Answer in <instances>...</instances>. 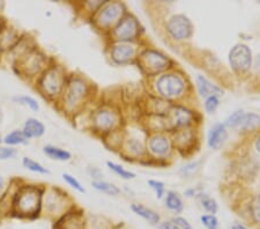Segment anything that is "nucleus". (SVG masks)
Returning a JSON list of instances; mask_svg holds the SVG:
<instances>
[{
	"mask_svg": "<svg viewBox=\"0 0 260 229\" xmlns=\"http://www.w3.org/2000/svg\"><path fill=\"white\" fill-rule=\"evenodd\" d=\"M12 100H13L14 103L27 108L32 112H39L41 109L40 102L30 95H15V96L12 97Z\"/></svg>",
	"mask_w": 260,
	"mask_h": 229,
	"instance_id": "obj_24",
	"label": "nucleus"
},
{
	"mask_svg": "<svg viewBox=\"0 0 260 229\" xmlns=\"http://www.w3.org/2000/svg\"><path fill=\"white\" fill-rule=\"evenodd\" d=\"M255 148H257V151L260 153V135L258 136L257 140H255Z\"/></svg>",
	"mask_w": 260,
	"mask_h": 229,
	"instance_id": "obj_43",
	"label": "nucleus"
},
{
	"mask_svg": "<svg viewBox=\"0 0 260 229\" xmlns=\"http://www.w3.org/2000/svg\"><path fill=\"white\" fill-rule=\"evenodd\" d=\"M167 30L173 39L180 41L190 39L192 32H193V27H192L191 21L185 15L178 14L174 15L168 21Z\"/></svg>",
	"mask_w": 260,
	"mask_h": 229,
	"instance_id": "obj_10",
	"label": "nucleus"
},
{
	"mask_svg": "<svg viewBox=\"0 0 260 229\" xmlns=\"http://www.w3.org/2000/svg\"><path fill=\"white\" fill-rule=\"evenodd\" d=\"M228 139L227 127L224 124H215L208 132L207 143L212 149H219L221 146H223L225 140Z\"/></svg>",
	"mask_w": 260,
	"mask_h": 229,
	"instance_id": "obj_16",
	"label": "nucleus"
},
{
	"mask_svg": "<svg viewBox=\"0 0 260 229\" xmlns=\"http://www.w3.org/2000/svg\"><path fill=\"white\" fill-rule=\"evenodd\" d=\"M42 152L49 159L53 161H59V162H69L72 159V153L64 149L61 147H58V146L54 145H45L42 148Z\"/></svg>",
	"mask_w": 260,
	"mask_h": 229,
	"instance_id": "obj_19",
	"label": "nucleus"
},
{
	"mask_svg": "<svg viewBox=\"0 0 260 229\" xmlns=\"http://www.w3.org/2000/svg\"><path fill=\"white\" fill-rule=\"evenodd\" d=\"M124 12V4L106 2L95 13V22L102 29H112L123 18Z\"/></svg>",
	"mask_w": 260,
	"mask_h": 229,
	"instance_id": "obj_6",
	"label": "nucleus"
},
{
	"mask_svg": "<svg viewBox=\"0 0 260 229\" xmlns=\"http://www.w3.org/2000/svg\"><path fill=\"white\" fill-rule=\"evenodd\" d=\"M244 115H245V112L243 110H237V111L233 112V114L229 115L228 118L225 119L224 126L230 127V128L240 127L242 124V120H243V118H244Z\"/></svg>",
	"mask_w": 260,
	"mask_h": 229,
	"instance_id": "obj_31",
	"label": "nucleus"
},
{
	"mask_svg": "<svg viewBox=\"0 0 260 229\" xmlns=\"http://www.w3.org/2000/svg\"><path fill=\"white\" fill-rule=\"evenodd\" d=\"M171 221L175 222L180 229H193L192 224L190 223L187 219L183 218V216H175V218L171 220Z\"/></svg>",
	"mask_w": 260,
	"mask_h": 229,
	"instance_id": "obj_38",
	"label": "nucleus"
},
{
	"mask_svg": "<svg viewBox=\"0 0 260 229\" xmlns=\"http://www.w3.org/2000/svg\"><path fill=\"white\" fill-rule=\"evenodd\" d=\"M67 77L62 68L57 64H50L35 80L36 89L49 101H58L64 91Z\"/></svg>",
	"mask_w": 260,
	"mask_h": 229,
	"instance_id": "obj_2",
	"label": "nucleus"
},
{
	"mask_svg": "<svg viewBox=\"0 0 260 229\" xmlns=\"http://www.w3.org/2000/svg\"><path fill=\"white\" fill-rule=\"evenodd\" d=\"M7 192V186H6V180L5 177L0 174V202L3 201V198L6 195Z\"/></svg>",
	"mask_w": 260,
	"mask_h": 229,
	"instance_id": "obj_39",
	"label": "nucleus"
},
{
	"mask_svg": "<svg viewBox=\"0 0 260 229\" xmlns=\"http://www.w3.org/2000/svg\"><path fill=\"white\" fill-rule=\"evenodd\" d=\"M19 151L14 147H8V146L2 145L0 146V161H8L13 160L18 156Z\"/></svg>",
	"mask_w": 260,
	"mask_h": 229,
	"instance_id": "obj_35",
	"label": "nucleus"
},
{
	"mask_svg": "<svg viewBox=\"0 0 260 229\" xmlns=\"http://www.w3.org/2000/svg\"><path fill=\"white\" fill-rule=\"evenodd\" d=\"M24 135H26L29 140L32 139H40L45 135L47 127H45L44 123L36 117H28L22 125V128Z\"/></svg>",
	"mask_w": 260,
	"mask_h": 229,
	"instance_id": "obj_15",
	"label": "nucleus"
},
{
	"mask_svg": "<svg viewBox=\"0 0 260 229\" xmlns=\"http://www.w3.org/2000/svg\"><path fill=\"white\" fill-rule=\"evenodd\" d=\"M88 96V85L80 77L67 78L64 91L61 96V104L64 110L72 112L78 107H80L82 101Z\"/></svg>",
	"mask_w": 260,
	"mask_h": 229,
	"instance_id": "obj_4",
	"label": "nucleus"
},
{
	"mask_svg": "<svg viewBox=\"0 0 260 229\" xmlns=\"http://www.w3.org/2000/svg\"><path fill=\"white\" fill-rule=\"evenodd\" d=\"M6 27V23H5V21H4V19L2 18V16H0V32H2V30L4 28Z\"/></svg>",
	"mask_w": 260,
	"mask_h": 229,
	"instance_id": "obj_42",
	"label": "nucleus"
},
{
	"mask_svg": "<svg viewBox=\"0 0 260 229\" xmlns=\"http://www.w3.org/2000/svg\"><path fill=\"white\" fill-rule=\"evenodd\" d=\"M3 139H4V137H3L2 135H0V146L3 145Z\"/></svg>",
	"mask_w": 260,
	"mask_h": 229,
	"instance_id": "obj_44",
	"label": "nucleus"
},
{
	"mask_svg": "<svg viewBox=\"0 0 260 229\" xmlns=\"http://www.w3.org/2000/svg\"><path fill=\"white\" fill-rule=\"evenodd\" d=\"M175 125L176 126H185V125L191 123L192 119V115L190 111H187L186 109H183V108H178L176 109L175 112Z\"/></svg>",
	"mask_w": 260,
	"mask_h": 229,
	"instance_id": "obj_30",
	"label": "nucleus"
},
{
	"mask_svg": "<svg viewBox=\"0 0 260 229\" xmlns=\"http://www.w3.org/2000/svg\"><path fill=\"white\" fill-rule=\"evenodd\" d=\"M250 215L252 222L260 226V194L255 195L250 205Z\"/></svg>",
	"mask_w": 260,
	"mask_h": 229,
	"instance_id": "obj_33",
	"label": "nucleus"
},
{
	"mask_svg": "<svg viewBox=\"0 0 260 229\" xmlns=\"http://www.w3.org/2000/svg\"><path fill=\"white\" fill-rule=\"evenodd\" d=\"M199 202L201 204V207L207 212V214H214L215 215L219 211V205H217L216 201L212 198L208 194H199Z\"/></svg>",
	"mask_w": 260,
	"mask_h": 229,
	"instance_id": "obj_28",
	"label": "nucleus"
},
{
	"mask_svg": "<svg viewBox=\"0 0 260 229\" xmlns=\"http://www.w3.org/2000/svg\"><path fill=\"white\" fill-rule=\"evenodd\" d=\"M156 90L161 96L166 99L177 97L185 89V82L182 78L175 73L162 74L156 80Z\"/></svg>",
	"mask_w": 260,
	"mask_h": 229,
	"instance_id": "obj_7",
	"label": "nucleus"
},
{
	"mask_svg": "<svg viewBox=\"0 0 260 229\" xmlns=\"http://www.w3.org/2000/svg\"><path fill=\"white\" fill-rule=\"evenodd\" d=\"M200 222L206 229H220V221L214 214H203L200 216Z\"/></svg>",
	"mask_w": 260,
	"mask_h": 229,
	"instance_id": "obj_34",
	"label": "nucleus"
},
{
	"mask_svg": "<svg viewBox=\"0 0 260 229\" xmlns=\"http://www.w3.org/2000/svg\"><path fill=\"white\" fill-rule=\"evenodd\" d=\"M219 104V96H209L206 99V101H205V110H206L208 114H213V112L217 109Z\"/></svg>",
	"mask_w": 260,
	"mask_h": 229,
	"instance_id": "obj_37",
	"label": "nucleus"
},
{
	"mask_svg": "<svg viewBox=\"0 0 260 229\" xmlns=\"http://www.w3.org/2000/svg\"><path fill=\"white\" fill-rule=\"evenodd\" d=\"M229 62L237 73H244L252 66V51L245 44L234 45L229 52Z\"/></svg>",
	"mask_w": 260,
	"mask_h": 229,
	"instance_id": "obj_8",
	"label": "nucleus"
},
{
	"mask_svg": "<svg viewBox=\"0 0 260 229\" xmlns=\"http://www.w3.org/2000/svg\"><path fill=\"white\" fill-rule=\"evenodd\" d=\"M50 64L51 62L47 53L37 47H34L15 62L14 69L18 71L20 77L35 82L36 79L49 68Z\"/></svg>",
	"mask_w": 260,
	"mask_h": 229,
	"instance_id": "obj_3",
	"label": "nucleus"
},
{
	"mask_svg": "<svg viewBox=\"0 0 260 229\" xmlns=\"http://www.w3.org/2000/svg\"><path fill=\"white\" fill-rule=\"evenodd\" d=\"M91 122H93V126L96 131L108 133L115 130L117 123H118V118H117L115 112H112L111 110L100 109L95 111Z\"/></svg>",
	"mask_w": 260,
	"mask_h": 229,
	"instance_id": "obj_12",
	"label": "nucleus"
},
{
	"mask_svg": "<svg viewBox=\"0 0 260 229\" xmlns=\"http://www.w3.org/2000/svg\"><path fill=\"white\" fill-rule=\"evenodd\" d=\"M107 166L108 168L111 170L112 173L116 174L117 176H119L120 178H123V180H133V178H136V174L129 172V170L125 169L123 166H120L118 163H115V162H111V161H108L107 162Z\"/></svg>",
	"mask_w": 260,
	"mask_h": 229,
	"instance_id": "obj_29",
	"label": "nucleus"
},
{
	"mask_svg": "<svg viewBox=\"0 0 260 229\" xmlns=\"http://www.w3.org/2000/svg\"><path fill=\"white\" fill-rule=\"evenodd\" d=\"M111 30L116 42H129L139 34V23L134 16L126 15L123 16Z\"/></svg>",
	"mask_w": 260,
	"mask_h": 229,
	"instance_id": "obj_9",
	"label": "nucleus"
},
{
	"mask_svg": "<svg viewBox=\"0 0 260 229\" xmlns=\"http://www.w3.org/2000/svg\"><path fill=\"white\" fill-rule=\"evenodd\" d=\"M196 81H197V88H198L199 94L203 97L207 99L209 96H219V95L223 93L220 87L214 85V83H212L204 76L197 77Z\"/></svg>",
	"mask_w": 260,
	"mask_h": 229,
	"instance_id": "obj_18",
	"label": "nucleus"
},
{
	"mask_svg": "<svg viewBox=\"0 0 260 229\" xmlns=\"http://www.w3.org/2000/svg\"><path fill=\"white\" fill-rule=\"evenodd\" d=\"M260 126V116L253 112L244 115V118L242 120L241 128L243 131H254Z\"/></svg>",
	"mask_w": 260,
	"mask_h": 229,
	"instance_id": "obj_27",
	"label": "nucleus"
},
{
	"mask_svg": "<svg viewBox=\"0 0 260 229\" xmlns=\"http://www.w3.org/2000/svg\"><path fill=\"white\" fill-rule=\"evenodd\" d=\"M53 229H87V221L82 211L70 210L54 222Z\"/></svg>",
	"mask_w": 260,
	"mask_h": 229,
	"instance_id": "obj_11",
	"label": "nucleus"
},
{
	"mask_svg": "<svg viewBox=\"0 0 260 229\" xmlns=\"http://www.w3.org/2000/svg\"><path fill=\"white\" fill-rule=\"evenodd\" d=\"M66 193H60L58 189H49L44 190L43 201H42V213L50 216L53 219H59L62 214H65L67 211L66 208Z\"/></svg>",
	"mask_w": 260,
	"mask_h": 229,
	"instance_id": "obj_5",
	"label": "nucleus"
},
{
	"mask_svg": "<svg viewBox=\"0 0 260 229\" xmlns=\"http://www.w3.org/2000/svg\"><path fill=\"white\" fill-rule=\"evenodd\" d=\"M45 187L40 185H21L12 195L11 212L19 218L34 219L42 213Z\"/></svg>",
	"mask_w": 260,
	"mask_h": 229,
	"instance_id": "obj_1",
	"label": "nucleus"
},
{
	"mask_svg": "<svg viewBox=\"0 0 260 229\" xmlns=\"http://www.w3.org/2000/svg\"><path fill=\"white\" fill-rule=\"evenodd\" d=\"M165 204L168 210L173 212L175 214L182 213L184 210V204L182 198H180V195L177 192H175V191H169V192L167 193Z\"/></svg>",
	"mask_w": 260,
	"mask_h": 229,
	"instance_id": "obj_23",
	"label": "nucleus"
},
{
	"mask_svg": "<svg viewBox=\"0 0 260 229\" xmlns=\"http://www.w3.org/2000/svg\"><path fill=\"white\" fill-rule=\"evenodd\" d=\"M148 185L154 190V192H155V194H156L157 199L163 198V195H165V192H166L165 183L161 181H156V180H149Z\"/></svg>",
	"mask_w": 260,
	"mask_h": 229,
	"instance_id": "obj_36",
	"label": "nucleus"
},
{
	"mask_svg": "<svg viewBox=\"0 0 260 229\" xmlns=\"http://www.w3.org/2000/svg\"><path fill=\"white\" fill-rule=\"evenodd\" d=\"M62 180L66 183L67 185L72 187L75 191H78L79 193H85L86 192V189L83 187V185L81 184V182L78 180L77 177L73 176L72 174H69V173H64L61 175Z\"/></svg>",
	"mask_w": 260,
	"mask_h": 229,
	"instance_id": "obj_32",
	"label": "nucleus"
},
{
	"mask_svg": "<svg viewBox=\"0 0 260 229\" xmlns=\"http://www.w3.org/2000/svg\"><path fill=\"white\" fill-rule=\"evenodd\" d=\"M161 229H180V228L173 221H166L161 223Z\"/></svg>",
	"mask_w": 260,
	"mask_h": 229,
	"instance_id": "obj_40",
	"label": "nucleus"
},
{
	"mask_svg": "<svg viewBox=\"0 0 260 229\" xmlns=\"http://www.w3.org/2000/svg\"><path fill=\"white\" fill-rule=\"evenodd\" d=\"M131 210L134 214L140 216L150 224H158L161 222V216L156 212L153 211L152 208H148L142 205V204H132Z\"/></svg>",
	"mask_w": 260,
	"mask_h": 229,
	"instance_id": "obj_20",
	"label": "nucleus"
},
{
	"mask_svg": "<svg viewBox=\"0 0 260 229\" xmlns=\"http://www.w3.org/2000/svg\"><path fill=\"white\" fill-rule=\"evenodd\" d=\"M29 140L22 130H13L4 136L3 145L8 147H18V146H24L29 144Z\"/></svg>",
	"mask_w": 260,
	"mask_h": 229,
	"instance_id": "obj_22",
	"label": "nucleus"
},
{
	"mask_svg": "<svg viewBox=\"0 0 260 229\" xmlns=\"http://www.w3.org/2000/svg\"><path fill=\"white\" fill-rule=\"evenodd\" d=\"M148 147L155 155H166L170 151V144L165 136L156 135L149 139Z\"/></svg>",
	"mask_w": 260,
	"mask_h": 229,
	"instance_id": "obj_21",
	"label": "nucleus"
},
{
	"mask_svg": "<svg viewBox=\"0 0 260 229\" xmlns=\"http://www.w3.org/2000/svg\"><path fill=\"white\" fill-rule=\"evenodd\" d=\"M230 229H249V228H247L245 224H243L241 222H236V223H234L232 227H230Z\"/></svg>",
	"mask_w": 260,
	"mask_h": 229,
	"instance_id": "obj_41",
	"label": "nucleus"
},
{
	"mask_svg": "<svg viewBox=\"0 0 260 229\" xmlns=\"http://www.w3.org/2000/svg\"><path fill=\"white\" fill-rule=\"evenodd\" d=\"M141 60L144 68L152 73H157L165 71L169 65V59L162 53L154 51V50H147L141 55Z\"/></svg>",
	"mask_w": 260,
	"mask_h": 229,
	"instance_id": "obj_13",
	"label": "nucleus"
},
{
	"mask_svg": "<svg viewBox=\"0 0 260 229\" xmlns=\"http://www.w3.org/2000/svg\"><path fill=\"white\" fill-rule=\"evenodd\" d=\"M21 36L13 28L5 27L0 32V55L8 53L20 41Z\"/></svg>",
	"mask_w": 260,
	"mask_h": 229,
	"instance_id": "obj_17",
	"label": "nucleus"
},
{
	"mask_svg": "<svg viewBox=\"0 0 260 229\" xmlns=\"http://www.w3.org/2000/svg\"><path fill=\"white\" fill-rule=\"evenodd\" d=\"M91 186L99 192L106 193L109 195H118L120 193V189L114 183L103 181V180H94L91 182Z\"/></svg>",
	"mask_w": 260,
	"mask_h": 229,
	"instance_id": "obj_25",
	"label": "nucleus"
},
{
	"mask_svg": "<svg viewBox=\"0 0 260 229\" xmlns=\"http://www.w3.org/2000/svg\"><path fill=\"white\" fill-rule=\"evenodd\" d=\"M136 48L129 42H116L110 49V58L115 64H126L134 58Z\"/></svg>",
	"mask_w": 260,
	"mask_h": 229,
	"instance_id": "obj_14",
	"label": "nucleus"
},
{
	"mask_svg": "<svg viewBox=\"0 0 260 229\" xmlns=\"http://www.w3.org/2000/svg\"><path fill=\"white\" fill-rule=\"evenodd\" d=\"M21 163H22L24 169H27V170H29V172H31L34 174L50 175V170L48 168H45V167L42 163H40L39 161L34 160L29 156L22 157V161H21Z\"/></svg>",
	"mask_w": 260,
	"mask_h": 229,
	"instance_id": "obj_26",
	"label": "nucleus"
}]
</instances>
